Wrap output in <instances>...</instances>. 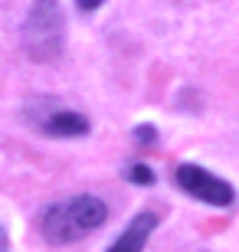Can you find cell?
<instances>
[{
  "instance_id": "cell-4",
  "label": "cell",
  "mask_w": 239,
  "mask_h": 252,
  "mask_svg": "<svg viewBox=\"0 0 239 252\" xmlns=\"http://www.w3.org/2000/svg\"><path fill=\"white\" fill-rule=\"evenodd\" d=\"M154 226H157V216L151 213V210L138 213L128 223V229L115 239V246H111L108 252H141V249H144V243H147V236L154 233Z\"/></svg>"
},
{
  "instance_id": "cell-9",
  "label": "cell",
  "mask_w": 239,
  "mask_h": 252,
  "mask_svg": "<svg viewBox=\"0 0 239 252\" xmlns=\"http://www.w3.org/2000/svg\"><path fill=\"white\" fill-rule=\"evenodd\" d=\"M0 252H7V233L0 229Z\"/></svg>"
},
{
  "instance_id": "cell-1",
  "label": "cell",
  "mask_w": 239,
  "mask_h": 252,
  "mask_svg": "<svg viewBox=\"0 0 239 252\" xmlns=\"http://www.w3.org/2000/svg\"><path fill=\"white\" fill-rule=\"evenodd\" d=\"M108 216V206L102 203L99 196H72L66 203H56L46 210L43 216V233L53 239V243H75L82 239L85 233H92L105 223Z\"/></svg>"
},
{
  "instance_id": "cell-2",
  "label": "cell",
  "mask_w": 239,
  "mask_h": 252,
  "mask_svg": "<svg viewBox=\"0 0 239 252\" xmlns=\"http://www.w3.org/2000/svg\"><path fill=\"white\" fill-rule=\"evenodd\" d=\"M66 39V23H63V10L56 0H36L33 10L27 13L23 23V46L33 59H56Z\"/></svg>"
},
{
  "instance_id": "cell-8",
  "label": "cell",
  "mask_w": 239,
  "mask_h": 252,
  "mask_svg": "<svg viewBox=\"0 0 239 252\" xmlns=\"http://www.w3.org/2000/svg\"><path fill=\"white\" fill-rule=\"evenodd\" d=\"M138 138H144V141H151V138H154V128H138Z\"/></svg>"
},
{
  "instance_id": "cell-7",
  "label": "cell",
  "mask_w": 239,
  "mask_h": 252,
  "mask_svg": "<svg viewBox=\"0 0 239 252\" xmlns=\"http://www.w3.org/2000/svg\"><path fill=\"white\" fill-rule=\"evenodd\" d=\"M75 3H79L82 10H95V7H102L105 0H75Z\"/></svg>"
},
{
  "instance_id": "cell-5",
  "label": "cell",
  "mask_w": 239,
  "mask_h": 252,
  "mask_svg": "<svg viewBox=\"0 0 239 252\" xmlns=\"http://www.w3.org/2000/svg\"><path fill=\"white\" fill-rule=\"evenodd\" d=\"M43 128H46L53 138H82L85 131H89V122L75 112H56Z\"/></svg>"
},
{
  "instance_id": "cell-6",
  "label": "cell",
  "mask_w": 239,
  "mask_h": 252,
  "mask_svg": "<svg viewBox=\"0 0 239 252\" xmlns=\"http://www.w3.org/2000/svg\"><path fill=\"white\" fill-rule=\"evenodd\" d=\"M128 177L135 180V184H154V174H151V167H144V164H135V167L128 170Z\"/></svg>"
},
{
  "instance_id": "cell-3",
  "label": "cell",
  "mask_w": 239,
  "mask_h": 252,
  "mask_svg": "<svg viewBox=\"0 0 239 252\" xmlns=\"http://www.w3.org/2000/svg\"><path fill=\"white\" fill-rule=\"evenodd\" d=\"M177 184H180L184 193L197 196V200H203V203H210V206H230L233 196H236L226 180L213 177L210 170L197 167V164H180L177 167Z\"/></svg>"
}]
</instances>
